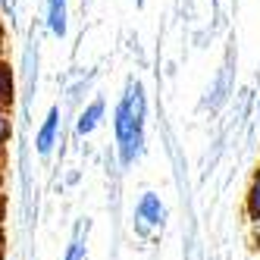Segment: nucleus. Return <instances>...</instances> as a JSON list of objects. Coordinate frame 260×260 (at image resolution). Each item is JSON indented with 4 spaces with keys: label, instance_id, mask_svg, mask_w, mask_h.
Returning <instances> with one entry per match:
<instances>
[{
    "label": "nucleus",
    "instance_id": "nucleus-1",
    "mask_svg": "<svg viewBox=\"0 0 260 260\" xmlns=\"http://www.w3.org/2000/svg\"><path fill=\"white\" fill-rule=\"evenodd\" d=\"M144 119H147V98L138 82H128L122 98L113 110V135L122 166H135L144 154Z\"/></svg>",
    "mask_w": 260,
    "mask_h": 260
},
{
    "label": "nucleus",
    "instance_id": "nucleus-2",
    "mask_svg": "<svg viewBox=\"0 0 260 260\" xmlns=\"http://www.w3.org/2000/svg\"><path fill=\"white\" fill-rule=\"evenodd\" d=\"M132 226L141 238H154L157 232H163L166 226V204L160 201L157 191H144L135 204V213H132Z\"/></svg>",
    "mask_w": 260,
    "mask_h": 260
},
{
    "label": "nucleus",
    "instance_id": "nucleus-3",
    "mask_svg": "<svg viewBox=\"0 0 260 260\" xmlns=\"http://www.w3.org/2000/svg\"><path fill=\"white\" fill-rule=\"evenodd\" d=\"M60 141V107H50L47 116L38 128V135H35V151H38L41 157H50V151L57 147Z\"/></svg>",
    "mask_w": 260,
    "mask_h": 260
},
{
    "label": "nucleus",
    "instance_id": "nucleus-4",
    "mask_svg": "<svg viewBox=\"0 0 260 260\" xmlns=\"http://www.w3.org/2000/svg\"><path fill=\"white\" fill-rule=\"evenodd\" d=\"M101 119H104V101L98 98V101H91L82 113H79V119H76V135H91L94 128L101 125Z\"/></svg>",
    "mask_w": 260,
    "mask_h": 260
},
{
    "label": "nucleus",
    "instance_id": "nucleus-5",
    "mask_svg": "<svg viewBox=\"0 0 260 260\" xmlns=\"http://www.w3.org/2000/svg\"><path fill=\"white\" fill-rule=\"evenodd\" d=\"M47 28L50 35H66V0H47Z\"/></svg>",
    "mask_w": 260,
    "mask_h": 260
},
{
    "label": "nucleus",
    "instance_id": "nucleus-6",
    "mask_svg": "<svg viewBox=\"0 0 260 260\" xmlns=\"http://www.w3.org/2000/svg\"><path fill=\"white\" fill-rule=\"evenodd\" d=\"M245 213H248V222L260 219V170L254 173L251 188H248V194H245Z\"/></svg>",
    "mask_w": 260,
    "mask_h": 260
},
{
    "label": "nucleus",
    "instance_id": "nucleus-7",
    "mask_svg": "<svg viewBox=\"0 0 260 260\" xmlns=\"http://www.w3.org/2000/svg\"><path fill=\"white\" fill-rule=\"evenodd\" d=\"M85 229H88V222L76 229V235H72V241H69V248H66V257H63V260H88L85 238H82V232H85Z\"/></svg>",
    "mask_w": 260,
    "mask_h": 260
},
{
    "label": "nucleus",
    "instance_id": "nucleus-8",
    "mask_svg": "<svg viewBox=\"0 0 260 260\" xmlns=\"http://www.w3.org/2000/svg\"><path fill=\"white\" fill-rule=\"evenodd\" d=\"M13 104V76H10V66L0 60V107H10Z\"/></svg>",
    "mask_w": 260,
    "mask_h": 260
},
{
    "label": "nucleus",
    "instance_id": "nucleus-9",
    "mask_svg": "<svg viewBox=\"0 0 260 260\" xmlns=\"http://www.w3.org/2000/svg\"><path fill=\"white\" fill-rule=\"evenodd\" d=\"M10 135H13V116H10V107H0V154H4V147L10 144Z\"/></svg>",
    "mask_w": 260,
    "mask_h": 260
},
{
    "label": "nucleus",
    "instance_id": "nucleus-10",
    "mask_svg": "<svg viewBox=\"0 0 260 260\" xmlns=\"http://www.w3.org/2000/svg\"><path fill=\"white\" fill-rule=\"evenodd\" d=\"M7 257V229H4V222H0V260Z\"/></svg>",
    "mask_w": 260,
    "mask_h": 260
},
{
    "label": "nucleus",
    "instance_id": "nucleus-11",
    "mask_svg": "<svg viewBox=\"0 0 260 260\" xmlns=\"http://www.w3.org/2000/svg\"><path fill=\"white\" fill-rule=\"evenodd\" d=\"M248 226H251V235H254V241H257V248H260V219L248 222Z\"/></svg>",
    "mask_w": 260,
    "mask_h": 260
},
{
    "label": "nucleus",
    "instance_id": "nucleus-12",
    "mask_svg": "<svg viewBox=\"0 0 260 260\" xmlns=\"http://www.w3.org/2000/svg\"><path fill=\"white\" fill-rule=\"evenodd\" d=\"M4 47H7V31H4V22H0V60H4Z\"/></svg>",
    "mask_w": 260,
    "mask_h": 260
},
{
    "label": "nucleus",
    "instance_id": "nucleus-13",
    "mask_svg": "<svg viewBox=\"0 0 260 260\" xmlns=\"http://www.w3.org/2000/svg\"><path fill=\"white\" fill-rule=\"evenodd\" d=\"M0 198H4V176H0Z\"/></svg>",
    "mask_w": 260,
    "mask_h": 260
}]
</instances>
